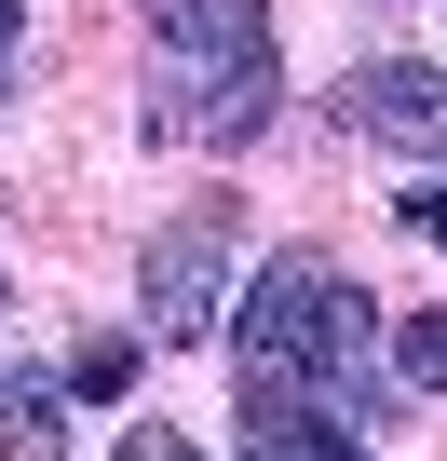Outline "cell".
I'll return each mask as SVG.
<instances>
[{"label": "cell", "instance_id": "ba28073f", "mask_svg": "<svg viewBox=\"0 0 447 461\" xmlns=\"http://www.w3.org/2000/svg\"><path fill=\"white\" fill-rule=\"evenodd\" d=\"M14 41H28V0H0V55H14Z\"/></svg>", "mask_w": 447, "mask_h": 461}, {"label": "cell", "instance_id": "7a4b0ae2", "mask_svg": "<svg viewBox=\"0 0 447 461\" xmlns=\"http://www.w3.org/2000/svg\"><path fill=\"white\" fill-rule=\"evenodd\" d=\"M258 122H272V55H217V68H176L163 55L149 136H176V149H245Z\"/></svg>", "mask_w": 447, "mask_h": 461}, {"label": "cell", "instance_id": "52a82bcc", "mask_svg": "<svg viewBox=\"0 0 447 461\" xmlns=\"http://www.w3.org/2000/svg\"><path fill=\"white\" fill-rule=\"evenodd\" d=\"M393 380L407 393H447V312H407L393 326Z\"/></svg>", "mask_w": 447, "mask_h": 461}, {"label": "cell", "instance_id": "9c48e42d", "mask_svg": "<svg viewBox=\"0 0 447 461\" xmlns=\"http://www.w3.org/2000/svg\"><path fill=\"white\" fill-rule=\"evenodd\" d=\"M0 299H14V272H0Z\"/></svg>", "mask_w": 447, "mask_h": 461}, {"label": "cell", "instance_id": "6da1fadb", "mask_svg": "<svg viewBox=\"0 0 447 461\" xmlns=\"http://www.w3.org/2000/svg\"><path fill=\"white\" fill-rule=\"evenodd\" d=\"M136 299L163 339H203L217 312H231V203H190L149 230V258H136Z\"/></svg>", "mask_w": 447, "mask_h": 461}, {"label": "cell", "instance_id": "5b68a950", "mask_svg": "<svg viewBox=\"0 0 447 461\" xmlns=\"http://www.w3.org/2000/svg\"><path fill=\"white\" fill-rule=\"evenodd\" d=\"M149 14V41L176 55V68H217V55H272V14L258 0H136Z\"/></svg>", "mask_w": 447, "mask_h": 461}, {"label": "cell", "instance_id": "3957f363", "mask_svg": "<svg viewBox=\"0 0 447 461\" xmlns=\"http://www.w3.org/2000/svg\"><path fill=\"white\" fill-rule=\"evenodd\" d=\"M339 122L380 136V149H434V163H447V68H420V55H366V68H339Z\"/></svg>", "mask_w": 447, "mask_h": 461}, {"label": "cell", "instance_id": "8992f818", "mask_svg": "<svg viewBox=\"0 0 447 461\" xmlns=\"http://www.w3.org/2000/svg\"><path fill=\"white\" fill-rule=\"evenodd\" d=\"M68 447V393L41 366H0V461H55Z\"/></svg>", "mask_w": 447, "mask_h": 461}, {"label": "cell", "instance_id": "277c9868", "mask_svg": "<svg viewBox=\"0 0 447 461\" xmlns=\"http://www.w3.org/2000/svg\"><path fill=\"white\" fill-rule=\"evenodd\" d=\"M245 461H366V434L299 380H245Z\"/></svg>", "mask_w": 447, "mask_h": 461}]
</instances>
